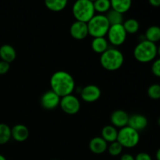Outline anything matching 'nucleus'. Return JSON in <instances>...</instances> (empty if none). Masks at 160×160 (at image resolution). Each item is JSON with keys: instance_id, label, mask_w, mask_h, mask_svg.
<instances>
[{"instance_id": "nucleus-38", "label": "nucleus", "mask_w": 160, "mask_h": 160, "mask_svg": "<svg viewBox=\"0 0 160 160\" xmlns=\"http://www.w3.org/2000/svg\"><path fill=\"white\" fill-rule=\"evenodd\" d=\"M52 160H58V159H52Z\"/></svg>"}, {"instance_id": "nucleus-21", "label": "nucleus", "mask_w": 160, "mask_h": 160, "mask_svg": "<svg viewBox=\"0 0 160 160\" xmlns=\"http://www.w3.org/2000/svg\"><path fill=\"white\" fill-rule=\"evenodd\" d=\"M68 0H45V5L49 10L59 12L65 9Z\"/></svg>"}, {"instance_id": "nucleus-2", "label": "nucleus", "mask_w": 160, "mask_h": 160, "mask_svg": "<svg viewBox=\"0 0 160 160\" xmlns=\"http://www.w3.org/2000/svg\"><path fill=\"white\" fill-rule=\"evenodd\" d=\"M124 56L123 53L115 48H109L101 54L100 63L102 67L109 71H116L123 66Z\"/></svg>"}, {"instance_id": "nucleus-31", "label": "nucleus", "mask_w": 160, "mask_h": 160, "mask_svg": "<svg viewBox=\"0 0 160 160\" xmlns=\"http://www.w3.org/2000/svg\"><path fill=\"white\" fill-rule=\"evenodd\" d=\"M120 160H134V157L131 154L125 153V154L122 155Z\"/></svg>"}, {"instance_id": "nucleus-3", "label": "nucleus", "mask_w": 160, "mask_h": 160, "mask_svg": "<svg viewBox=\"0 0 160 160\" xmlns=\"http://www.w3.org/2000/svg\"><path fill=\"white\" fill-rule=\"evenodd\" d=\"M157 56V46L155 43L148 41H141L134 49V56L135 59L142 63L152 62Z\"/></svg>"}, {"instance_id": "nucleus-6", "label": "nucleus", "mask_w": 160, "mask_h": 160, "mask_svg": "<svg viewBox=\"0 0 160 160\" xmlns=\"http://www.w3.org/2000/svg\"><path fill=\"white\" fill-rule=\"evenodd\" d=\"M117 141L123 148H132L138 145L140 134L138 131H135L131 127L126 126L118 131Z\"/></svg>"}, {"instance_id": "nucleus-16", "label": "nucleus", "mask_w": 160, "mask_h": 160, "mask_svg": "<svg viewBox=\"0 0 160 160\" xmlns=\"http://www.w3.org/2000/svg\"><path fill=\"white\" fill-rule=\"evenodd\" d=\"M16 57H17V52L15 48L12 45L6 44L0 47V58L2 61L10 63L15 60Z\"/></svg>"}, {"instance_id": "nucleus-9", "label": "nucleus", "mask_w": 160, "mask_h": 160, "mask_svg": "<svg viewBox=\"0 0 160 160\" xmlns=\"http://www.w3.org/2000/svg\"><path fill=\"white\" fill-rule=\"evenodd\" d=\"M60 99L61 98L57 94L55 93L53 91L49 90L45 92L42 95L40 102L41 105L44 109L51 110V109H56L59 106Z\"/></svg>"}, {"instance_id": "nucleus-35", "label": "nucleus", "mask_w": 160, "mask_h": 160, "mask_svg": "<svg viewBox=\"0 0 160 160\" xmlns=\"http://www.w3.org/2000/svg\"><path fill=\"white\" fill-rule=\"evenodd\" d=\"M157 55H159L160 56V45L159 47H157Z\"/></svg>"}, {"instance_id": "nucleus-36", "label": "nucleus", "mask_w": 160, "mask_h": 160, "mask_svg": "<svg viewBox=\"0 0 160 160\" xmlns=\"http://www.w3.org/2000/svg\"><path fill=\"white\" fill-rule=\"evenodd\" d=\"M157 123H158V125H159V126L160 127V117H159V118H158V120H157Z\"/></svg>"}, {"instance_id": "nucleus-12", "label": "nucleus", "mask_w": 160, "mask_h": 160, "mask_svg": "<svg viewBox=\"0 0 160 160\" xmlns=\"http://www.w3.org/2000/svg\"><path fill=\"white\" fill-rule=\"evenodd\" d=\"M129 115L128 112L122 109H117L113 111L110 116V121L112 126L115 128H122L128 126Z\"/></svg>"}, {"instance_id": "nucleus-8", "label": "nucleus", "mask_w": 160, "mask_h": 160, "mask_svg": "<svg viewBox=\"0 0 160 160\" xmlns=\"http://www.w3.org/2000/svg\"><path fill=\"white\" fill-rule=\"evenodd\" d=\"M59 106L65 113L69 115H74L80 111L81 102L75 95L71 94L61 98Z\"/></svg>"}, {"instance_id": "nucleus-4", "label": "nucleus", "mask_w": 160, "mask_h": 160, "mask_svg": "<svg viewBox=\"0 0 160 160\" xmlns=\"http://www.w3.org/2000/svg\"><path fill=\"white\" fill-rule=\"evenodd\" d=\"M73 15L76 20L88 23L95 15L93 2L90 0H77L72 8Z\"/></svg>"}, {"instance_id": "nucleus-34", "label": "nucleus", "mask_w": 160, "mask_h": 160, "mask_svg": "<svg viewBox=\"0 0 160 160\" xmlns=\"http://www.w3.org/2000/svg\"><path fill=\"white\" fill-rule=\"evenodd\" d=\"M0 160H6V159L5 158V156H3L2 155L0 154Z\"/></svg>"}, {"instance_id": "nucleus-25", "label": "nucleus", "mask_w": 160, "mask_h": 160, "mask_svg": "<svg viewBox=\"0 0 160 160\" xmlns=\"http://www.w3.org/2000/svg\"><path fill=\"white\" fill-rule=\"evenodd\" d=\"M11 138V128L6 123H0V145L7 143Z\"/></svg>"}, {"instance_id": "nucleus-17", "label": "nucleus", "mask_w": 160, "mask_h": 160, "mask_svg": "<svg viewBox=\"0 0 160 160\" xmlns=\"http://www.w3.org/2000/svg\"><path fill=\"white\" fill-rule=\"evenodd\" d=\"M118 131L117 128L112 125H107L102 128L101 132V137L106 141V142L112 143L117 140Z\"/></svg>"}, {"instance_id": "nucleus-5", "label": "nucleus", "mask_w": 160, "mask_h": 160, "mask_svg": "<svg viewBox=\"0 0 160 160\" xmlns=\"http://www.w3.org/2000/svg\"><path fill=\"white\" fill-rule=\"evenodd\" d=\"M88 34L94 38L105 37L110 28L109 21L104 14L95 15L87 23Z\"/></svg>"}, {"instance_id": "nucleus-29", "label": "nucleus", "mask_w": 160, "mask_h": 160, "mask_svg": "<svg viewBox=\"0 0 160 160\" xmlns=\"http://www.w3.org/2000/svg\"><path fill=\"white\" fill-rule=\"evenodd\" d=\"M9 63L5 62V61H0V75H4L9 71Z\"/></svg>"}, {"instance_id": "nucleus-27", "label": "nucleus", "mask_w": 160, "mask_h": 160, "mask_svg": "<svg viewBox=\"0 0 160 160\" xmlns=\"http://www.w3.org/2000/svg\"><path fill=\"white\" fill-rule=\"evenodd\" d=\"M147 93H148V97L152 99H160V84H153L150 85L148 87Z\"/></svg>"}, {"instance_id": "nucleus-32", "label": "nucleus", "mask_w": 160, "mask_h": 160, "mask_svg": "<svg viewBox=\"0 0 160 160\" xmlns=\"http://www.w3.org/2000/svg\"><path fill=\"white\" fill-rule=\"evenodd\" d=\"M150 5L154 7H159L160 6V0H148Z\"/></svg>"}, {"instance_id": "nucleus-37", "label": "nucleus", "mask_w": 160, "mask_h": 160, "mask_svg": "<svg viewBox=\"0 0 160 160\" xmlns=\"http://www.w3.org/2000/svg\"><path fill=\"white\" fill-rule=\"evenodd\" d=\"M90 1H92V2H95V0H90Z\"/></svg>"}, {"instance_id": "nucleus-26", "label": "nucleus", "mask_w": 160, "mask_h": 160, "mask_svg": "<svg viewBox=\"0 0 160 160\" xmlns=\"http://www.w3.org/2000/svg\"><path fill=\"white\" fill-rule=\"evenodd\" d=\"M123 147L117 141H116V142H112V143H110V145H108L107 151L110 156L115 157V156H118L121 154L122 152H123Z\"/></svg>"}, {"instance_id": "nucleus-28", "label": "nucleus", "mask_w": 160, "mask_h": 160, "mask_svg": "<svg viewBox=\"0 0 160 160\" xmlns=\"http://www.w3.org/2000/svg\"><path fill=\"white\" fill-rule=\"evenodd\" d=\"M152 72L157 78H160V58L156 59L152 65Z\"/></svg>"}, {"instance_id": "nucleus-1", "label": "nucleus", "mask_w": 160, "mask_h": 160, "mask_svg": "<svg viewBox=\"0 0 160 160\" xmlns=\"http://www.w3.org/2000/svg\"><path fill=\"white\" fill-rule=\"evenodd\" d=\"M50 86L51 90L62 98L73 93L75 89V81L68 72L59 70L52 75Z\"/></svg>"}, {"instance_id": "nucleus-23", "label": "nucleus", "mask_w": 160, "mask_h": 160, "mask_svg": "<svg viewBox=\"0 0 160 160\" xmlns=\"http://www.w3.org/2000/svg\"><path fill=\"white\" fill-rule=\"evenodd\" d=\"M123 26L124 28L125 31H126L127 34H134L138 31L139 28H140V24H139L138 21L135 19H128V20H125L123 23Z\"/></svg>"}, {"instance_id": "nucleus-22", "label": "nucleus", "mask_w": 160, "mask_h": 160, "mask_svg": "<svg viewBox=\"0 0 160 160\" xmlns=\"http://www.w3.org/2000/svg\"><path fill=\"white\" fill-rule=\"evenodd\" d=\"M105 16H106V18H107L110 26L111 25L122 24V23H123V14L117 12V11L114 10V9H109V10L106 12V14Z\"/></svg>"}, {"instance_id": "nucleus-24", "label": "nucleus", "mask_w": 160, "mask_h": 160, "mask_svg": "<svg viewBox=\"0 0 160 160\" xmlns=\"http://www.w3.org/2000/svg\"><path fill=\"white\" fill-rule=\"evenodd\" d=\"M95 12L103 14L107 12L111 9L110 0H95L93 2Z\"/></svg>"}, {"instance_id": "nucleus-13", "label": "nucleus", "mask_w": 160, "mask_h": 160, "mask_svg": "<svg viewBox=\"0 0 160 160\" xmlns=\"http://www.w3.org/2000/svg\"><path fill=\"white\" fill-rule=\"evenodd\" d=\"M128 126L137 131L145 130L148 126V119L142 114H134L129 117Z\"/></svg>"}, {"instance_id": "nucleus-7", "label": "nucleus", "mask_w": 160, "mask_h": 160, "mask_svg": "<svg viewBox=\"0 0 160 160\" xmlns=\"http://www.w3.org/2000/svg\"><path fill=\"white\" fill-rule=\"evenodd\" d=\"M106 35L109 43L114 46H120L125 42L128 34L122 23V24L111 25Z\"/></svg>"}, {"instance_id": "nucleus-10", "label": "nucleus", "mask_w": 160, "mask_h": 160, "mask_svg": "<svg viewBox=\"0 0 160 160\" xmlns=\"http://www.w3.org/2000/svg\"><path fill=\"white\" fill-rule=\"evenodd\" d=\"M101 96V90L95 84L85 86L81 91V97L86 102H95L98 101Z\"/></svg>"}, {"instance_id": "nucleus-33", "label": "nucleus", "mask_w": 160, "mask_h": 160, "mask_svg": "<svg viewBox=\"0 0 160 160\" xmlns=\"http://www.w3.org/2000/svg\"><path fill=\"white\" fill-rule=\"evenodd\" d=\"M156 160H160V148L157 150V152H156Z\"/></svg>"}, {"instance_id": "nucleus-11", "label": "nucleus", "mask_w": 160, "mask_h": 160, "mask_svg": "<svg viewBox=\"0 0 160 160\" xmlns=\"http://www.w3.org/2000/svg\"><path fill=\"white\" fill-rule=\"evenodd\" d=\"M70 35L76 40H83L88 35L87 23L76 20L71 24L70 28Z\"/></svg>"}, {"instance_id": "nucleus-18", "label": "nucleus", "mask_w": 160, "mask_h": 160, "mask_svg": "<svg viewBox=\"0 0 160 160\" xmlns=\"http://www.w3.org/2000/svg\"><path fill=\"white\" fill-rule=\"evenodd\" d=\"M92 48L95 52L102 54L109 48V42L105 37L94 38L92 41Z\"/></svg>"}, {"instance_id": "nucleus-19", "label": "nucleus", "mask_w": 160, "mask_h": 160, "mask_svg": "<svg viewBox=\"0 0 160 160\" xmlns=\"http://www.w3.org/2000/svg\"><path fill=\"white\" fill-rule=\"evenodd\" d=\"M111 9L123 14L131 7L132 0H110Z\"/></svg>"}, {"instance_id": "nucleus-30", "label": "nucleus", "mask_w": 160, "mask_h": 160, "mask_svg": "<svg viewBox=\"0 0 160 160\" xmlns=\"http://www.w3.org/2000/svg\"><path fill=\"white\" fill-rule=\"evenodd\" d=\"M134 160H152L151 156L146 152H139L134 157Z\"/></svg>"}, {"instance_id": "nucleus-14", "label": "nucleus", "mask_w": 160, "mask_h": 160, "mask_svg": "<svg viewBox=\"0 0 160 160\" xmlns=\"http://www.w3.org/2000/svg\"><path fill=\"white\" fill-rule=\"evenodd\" d=\"M108 143L102 137H95L89 142V149L92 153L100 155L107 151Z\"/></svg>"}, {"instance_id": "nucleus-15", "label": "nucleus", "mask_w": 160, "mask_h": 160, "mask_svg": "<svg viewBox=\"0 0 160 160\" xmlns=\"http://www.w3.org/2000/svg\"><path fill=\"white\" fill-rule=\"evenodd\" d=\"M29 134V130L23 124H17L11 129V136L16 142H24L28 138Z\"/></svg>"}, {"instance_id": "nucleus-20", "label": "nucleus", "mask_w": 160, "mask_h": 160, "mask_svg": "<svg viewBox=\"0 0 160 160\" xmlns=\"http://www.w3.org/2000/svg\"><path fill=\"white\" fill-rule=\"evenodd\" d=\"M145 40L156 44L160 41V27L151 26L146 30L145 34Z\"/></svg>"}]
</instances>
